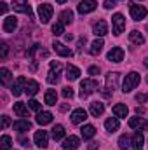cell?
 Returning a JSON list of instances; mask_svg holds the SVG:
<instances>
[{
    "instance_id": "obj_4",
    "label": "cell",
    "mask_w": 148,
    "mask_h": 150,
    "mask_svg": "<svg viewBox=\"0 0 148 150\" xmlns=\"http://www.w3.org/2000/svg\"><path fill=\"white\" fill-rule=\"evenodd\" d=\"M51 72L47 75V82L49 84H58L59 80V75H61V63L59 61H51Z\"/></svg>"
},
{
    "instance_id": "obj_40",
    "label": "cell",
    "mask_w": 148,
    "mask_h": 150,
    "mask_svg": "<svg viewBox=\"0 0 148 150\" xmlns=\"http://www.w3.org/2000/svg\"><path fill=\"white\" fill-rule=\"evenodd\" d=\"M28 107H30L32 110H35V112H40V103H38L37 100H30V101H28Z\"/></svg>"
},
{
    "instance_id": "obj_33",
    "label": "cell",
    "mask_w": 148,
    "mask_h": 150,
    "mask_svg": "<svg viewBox=\"0 0 148 150\" xmlns=\"http://www.w3.org/2000/svg\"><path fill=\"white\" fill-rule=\"evenodd\" d=\"M65 136V127L61 126V124H56L54 127H52V138L54 140H61Z\"/></svg>"
},
{
    "instance_id": "obj_49",
    "label": "cell",
    "mask_w": 148,
    "mask_h": 150,
    "mask_svg": "<svg viewBox=\"0 0 148 150\" xmlns=\"http://www.w3.org/2000/svg\"><path fill=\"white\" fill-rule=\"evenodd\" d=\"M136 113H138V115H143V113H145V108H143V107H138V108H136Z\"/></svg>"
},
{
    "instance_id": "obj_29",
    "label": "cell",
    "mask_w": 148,
    "mask_h": 150,
    "mask_svg": "<svg viewBox=\"0 0 148 150\" xmlns=\"http://www.w3.org/2000/svg\"><path fill=\"white\" fill-rule=\"evenodd\" d=\"M78 77H80V70L77 67H73V65H68L66 67V79L68 80H77Z\"/></svg>"
},
{
    "instance_id": "obj_37",
    "label": "cell",
    "mask_w": 148,
    "mask_h": 150,
    "mask_svg": "<svg viewBox=\"0 0 148 150\" xmlns=\"http://www.w3.org/2000/svg\"><path fill=\"white\" fill-rule=\"evenodd\" d=\"M63 32H65V26H63V23H61V21H58V23H54V25H52V33H54L56 37H58V35H61Z\"/></svg>"
},
{
    "instance_id": "obj_35",
    "label": "cell",
    "mask_w": 148,
    "mask_h": 150,
    "mask_svg": "<svg viewBox=\"0 0 148 150\" xmlns=\"http://www.w3.org/2000/svg\"><path fill=\"white\" fill-rule=\"evenodd\" d=\"M0 79H2V84L7 86V84L11 82V72H9L7 68H2V70H0Z\"/></svg>"
},
{
    "instance_id": "obj_1",
    "label": "cell",
    "mask_w": 148,
    "mask_h": 150,
    "mask_svg": "<svg viewBox=\"0 0 148 150\" xmlns=\"http://www.w3.org/2000/svg\"><path fill=\"white\" fill-rule=\"evenodd\" d=\"M96 89H99V86H98L96 80H92V79L82 80V82H80V98H82V100L87 98V96H89L91 93H94Z\"/></svg>"
},
{
    "instance_id": "obj_6",
    "label": "cell",
    "mask_w": 148,
    "mask_h": 150,
    "mask_svg": "<svg viewBox=\"0 0 148 150\" xmlns=\"http://www.w3.org/2000/svg\"><path fill=\"white\" fill-rule=\"evenodd\" d=\"M147 9L143 7V5H136V4H131V18L134 19V21H141V19H145L147 18Z\"/></svg>"
},
{
    "instance_id": "obj_11",
    "label": "cell",
    "mask_w": 148,
    "mask_h": 150,
    "mask_svg": "<svg viewBox=\"0 0 148 150\" xmlns=\"http://www.w3.org/2000/svg\"><path fill=\"white\" fill-rule=\"evenodd\" d=\"M92 32H94L96 37H105V35L108 33V25H106V21H105V19H98V23H94V26H92Z\"/></svg>"
},
{
    "instance_id": "obj_39",
    "label": "cell",
    "mask_w": 148,
    "mask_h": 150,
    "mask_svg": "<svg viewBox=\"0 0 148 150\" xmlns=\"http://www.w3.org/2000/svg\"><path fill=\"white\" fill-rule=\"evenodd\" d=\"M63 96H65L66 100H72V98H73V89H72V87H63Z\"/></svg>"
},
{
    "instance_id": "obj_13",
    "label": "cell",
    "mask_w": 148,
    "mask_h": 150,
    "mask_svg": "<svg viewBox=\"0 0 148 150\" xmlns=\"http://www.w3.org/2000/svg\"><path fill=\"white\" fill-rule=\"evenodd\" d=\"M80 147V138H77V136H68L65 142H63V149L65 150H77Z\"/></svg>"
},
{
    "instance_id": "obj_23",
    "label": "cell",
    "mask_w": 148,
    "mask_h": 150,
    "mask_svg": "<svg viewBox=\"0 0 148 150\" xmlns=\"http://www.w3.org/2000/svg\"><path fill=\"white\" fill-rule=\"evenodd\" d=\"M37 122L40 126H45V124L52 122V113L51 112H38L37 113Z\"/></svg>"
},
{
    "instance_id": "obj_44",
    "label": "cell",
    "mask_w": 148,
    "mask_h": 150,
    "mask_svg": "<svg viewBox=\"0 0 148 150\" xmlns=\"http://www.w3.org/2000/svg\"><path fill=\"white\" fill-rule=\"evenodd\" d=\"M77 45H78V51H82V47L85 45V37H80V38H78V44H77Z\"/></svg>"
},
{
    "instance_id": "obj_10",
    "label": "cell",
    "mask_w": 148,
    "mask_h": 150,
    "mask_svg": "<svg viewBox=\"0 0 148 150\" xmlns=\"http://www.w3.org/2000/svg\"><path fill=\"white\" fill-rule=\"evenodd\" d=\"M26 79L21 75V77H18L16 79V82L12 84V89H11V93L14 94V96H21V93H23V89H26Z\"/></svg>"
},
{
    "instance_id": "obj_36",
    "label": "cell",
    "mask_w": 148,
    "mask_h": 150,
    "mask_svg": "<svg viewBox=\"0 0 148 150\" xmlns=\"http://www.w3.org/2000/svg\"><path fill=\"white\" fill-rule=\"evenodd\" d=\"M118 147H120L122 150L129 149V136H127V134H122V136L118 138Z\"/></svg>"
},
{
    "instance_id": "obj_42",
    "label": "cell",
    "mask_w": 148,
    "mask_h": 150,
    "mask_svg": "<svg viewBox=\"0 0 148 150\" xmlns=\"http://www.w3.org/2000/svg\"><path fill=\"white\" fill-rule=\"evenodd\" d=\"M113 7H117L115 0H105V9H113Z\"/></svg>"
},
{
    "instance_id": "obj_16",
    "label": "cell",
    "mask_w": 148,
    "mask_h": 150,
    "mask_svg": "<svg viewBox=\"0 0 148 150\" xmlns=\"http://www.w3.org/2000/svg\"><path fill=\"white\" fill-rule=\"evenodd\" d=\"M70 117H72V122H73V124H82V122L87 119V112H85L84 108H77V110L72 112Z\"/></svg>"
},
{
    "instance_id": "obj_47",
    "label": "cell",
    "mask_w": 148,
    "mask_h": 150,
    "mask_svg": "<svg viewBox=\"0 0 148 150\" xmlns=\"http://www.w3.org/2000/svg\"><path fill=\"white\" fill-rule=\"evenodd\" d=\"M98 147H99V145H98L96 142H92V143H89V147H87V149H89V150H96Z\"/></svg>"
},
{
    "instance_id": "obj_53",
    "label": "cell",
    "mask_w": 148,
    "mask_h": 150,
    "mask_svg": "<svg viewBox=\"0 0 148 150\" xmlns=\"http://www.w3.org/2000/svg\"><path fill=\"white\" fill-rule=\"evenodd\" d=\"M145 67H148V58H145Z\"/></svg>"
},
{
    "instance_id": "obj_41",
    "label": "cell",
    "mask_w": 148,
    "mask_h": 150,
    "mask_svg": "<svg viewBox=\"0 0 148 150\" xmlns=\"http://www.w3.org/2000/svg\"><path fill=\"white\" fill-rule=\"evenodd\" d=\"M99 67H89V75H92V77H96V75H99Z\"/></svg>"
},
{
    "instance_id": "obj_50",
    "label": "cell",
    "mask_w": 148,
    "mask_h": 150,
    "mask_svg": "<svg viewBox=\"0 0 148 150\" xmlns=\"http://www.w3.org/2000/svg\"><path fill=\"white\" fill-rule=\"evenodd\" d=\"M65 40H66V42H70V40H73V35H72V33H66V35H65Z\"/></svg>"
},
{
    "instance_id": "obj_17",
    "label": "cell",
    "mask_w": 148,
    "mask_h": 150,
    "mask_svg": "<svg viewBox=\"0 0 148 150\" xmlns=\"http://www.w3.org/2000/svg\"><path fill=\"white\" fill-rule=\"evenodd\" d=\"M14 129H16L18 133H26V131H30V129H32V122H30V120H26V119H21V120L14 122Z\"/></svg>"
},
{
    "instance_id": "obj_54",
    "label": "cell",
    "mask_w": 148,
    "mask_h": 150,
    "mask_svg": "<svg viewBox=\"0 0 148 150\" xmlns=\"http://www.w3.org/2000/svg\"><path fill=\"white\" fill-rule=\"evenodd\" d=\"M147 82H148V75H147Z\"/></svg>"
},
{
    "instance_id": "obj_21",
    "label": "cell",
    "mask_w": 148,
    "mask_h": 150,
    "mask_svg": "<svg viewBox=\"0 0 148 150\" xmlns=\"http://www.w3.org/2000/svg\"><path fill=\"white\" fill-rule=\"evenodd\" d=\"M80 134H82V138H84V140H91V138L96 134V129H94V126L85 124V126L80 129Z\"/></svg>"
},
{
    "instance_id": "obj_15",
    "label": "cell",
    "mask_w": 148,
    "mask_h": 150,
    "mask_svg": "<svg viewBox=\"0 0 148 150\" xmlns=\"http://www.w3.org/2000/svg\"><path fill=\"white\" fill-rule=\"evenodd\" d=\"M108 59H110L111 63H120L122 59H124V51L120 49V47H113L110 52H108V56H106Z\"/></svg>"
},
{
    "instance_id": "obj_46",
    "label": "cell",
    "mask_w": 148,
    "mask_h": 150,
    "mask_svg": "<svg viewBox=\"0 0 148 150\" xmlns=\"http://www.w3.org/2000/svg\"><path fill=\"white\" fill-rule=\"evenodd\" d=\"M136 100H138V101H147L148 96H145V94H138V96H136Z\"/></svg>"
},
{
    "instance_id": "obj_22",
    "label": "cell",
    "mask_w": 148,
    "mask_h": 150,
    "mask_svg": "<svg viewBox=\"0 0 148 150\" xmlns=\"http://www.w3.org/2000/svg\"><path fill=\"white\" fill-rule=\"evenodd\" d=\"M103 45H105V42H103L101 38H96V40L91 44V49H89V52H91L92 56H96V54H99V52L103 51Z\"/></svg>"
},
{
    "instance_id": "obj_25",
    "label": "cell",
    "mask_w": 148,
    "mask_h": 150,
    "mask_svg": "<svg viewBox=\"0 0 148 150\" xmlns=\"http://www.w3.org/2000/svg\"><path fill=\"white\" fill-rule=\"evenodd\" d=\"M105 127H106V131L115 133V131L120 127V122H118V119H117V117H110V119L105 122Z\"/></svg>"
},
{
    "instance_id": "obj_52",
    "label": "cell",
    "mask_w": 148,
    "mask_h": 150,
    "mask_svg": "<svg viewBox=\"0 0 148 150\" xmlns=\"http://www.w3.org/2000/svg\"><path fill=\"white\" fill-rule=\"evenodd\" d=\"M56 2H58V4H65L66 0H56Z\"/></svg>"
},
{
    "instance_id": "obj_32",
    "label": "cell",
    "mask_w": 148,
    "mask_h": 150,
    "mask_svg": "<svg viewBox=\"0 0 148 150\" xmlns=\"http://www.w3.org/2000/svg\"><path fill=\"white\" fill-rule=\"evenodd\" d=\"M59 19H61L63 25H70L72 19H73V12H72L70 9H66V11H63V12L59 14Z\"/></svg>"
},
{
    "instance_id": "obj_26",
    "label": "cell",
    "mask_w": 148,
    "mask_h": 150,
    "mask_svg": "<svg viewBox=\"0 0 148 150\" xmlns=\"http://www.w3.org/2000/svg\"><path fill=\"white\" fill-rule=\"evenodd\" d=\"M38 89H40V86H38V82L37 80H28V84H26V94L28 96H35L38 93Z\"/></svg>"
},
{
    "instance_id": "obj_2",
    "label": "cell",
    "mask_w": 148,
    "mask_h": 150,
    "mask_svg": "<svg viewBox=\"0 0 148 150\" xmlns=\"http://www.w3.org/2000/svg\"><path fill=\"white\" fill-rule=\"evenodd\" d=\"M138 84H140V74L131 72V74L125 75V79H124V82H122V91H124V93H131Z\"/></svg>"
},
{
    "instance_id": "obj_55",
    "label": "cell",
    "mask_w": 148,
    "mask_h": 150,
    "mask_svg": "<svg viewBox=\"0 0 148 150\" xmlns=\"http://www.w3.org/2000/svg\"><path fill=\"white\" fill-rule=\"evenodd\" d=\"M147 30H148V26H147Z\"/></svg>"
},
{
    "instance_id": "obj_31",
    "label": "cell",
    "mask_w": 148,
    "mask_h": 150,
    "mask_svg": "<svg viewBox=\"0 0 148 150\" xmlns=\"http://www.w3.org/2000/svg\"><path fill=\"white\" fill-rule=\"evenodd\" d=\"M117 80H118V74H108L106 75V89L113 91L117 87Z\"/></svg>"
},
{
    "instance_id": "obj_51",
    "label": "cell",
    "mask_w": 148,
    "mask_h": 150,
    "mask_svg": "<svg viewBox=\"0 0 148 150\" xmlns=\"http://www.w3.org/2000/svg\"><path fill=\"white\" fill-rule=\"evenodd\" d=\"M59 110H61V112H66V110H68V105H61Z\"/></svg>"
},
{
    "instance_id": "obj_8",
    "label": "cell",
    "mask_w": 148,
    "mask_h": 150,
    "mask_svg": "<svg viewBox=\"0 0 148 150\" xmlns=\"http://www.w3.org/2000/svg\"><path fill=\"white\" fill-rule=\"evenodd\" d=\"M96 7H98L96 0H82V2L77 5V11H78L80 14H87V12H92Z\"/></svg>"
},
{
    "instance_id": "obj_3",
    "label": "cell",
    "mask_w": 148,
    "mask_h": 150,
    "mask_svg": "<svg viewBox=\"0 0 148 150\" xmlns=\"http://www.w3.org/2000/svg\"><path fill=\"white\" fill-rule=\"evenodd\" d=\"M52 12H54V9H52L51 4H40V5H38V18H40V21H42L44 25L51 21Z\"/></svg>"
},
{
    "instance_id": "obj_9",
    "label": "cell",
    "mask_w": 148,
    "mask_h": 150,
    "mask_svg": "<svg viewBox=\"0 0 148 150\" xmlns=\"http://www.w3.org/2000/svg\"><path fill=\"white\" fill-rule=\"evenodd\" d=\"M52 49H54L56 54H59V56H63V58H72V56H73L72 49L66 47V45L61 44V42H54V44H52Z\"/></svg>"
},
{
    "instance_id": "obj_19",
    "label": "cell",
    "mask_w": 148,
    "mask_h": 150,
    "mask_svg": "<svg viewBox=\"0 0 148 150\" xmlns=\"http://www.w3.org/2000/svg\"><path fill=\"white\" fill-rule=\"evenodd\" d=\"M103 112H105V103H101V101L91 103V115L92 117H99V115H103Z\"/></svg>"
},
{
    "instance_id": "obj_30",
    "label": "cell",
    "mask_w": 148,
    "mask_h": 150,
    "mask_svg": "<svg viewBox=\"0 0 148 150\" xmlns=\"http://www.w3.org/2000/svg\"><path fill=\"white\" fill-rule=\"evenodd\" d=\"M44 100H45V105H51V107L56 105V103H58V94H56V91H54V89H49V91L45 93V98H44Z\"/></svg>"
},
{
    "instance_id": "obj_27",
    "label": "cell",
    "mask_w": 148,
    "mask_h": 150,
    "mask_svg": "<svg viewBox=\"0 0 148 150\" xmlns=\"http://www.w3.org/2000/svg\"><path fill=\"white\" fill-rule=\"evenodd\" d=\"M14 113L19 117H28V107L25 103L18 101V103H14Z\"/></svg>"
},
{
    "instance_id": "obj_7",
    "label": "cell",
    "mask_w": 148,
    "mask_h": 150,
    "mask_svg": "<svg viewBox=\"0 0 148 150\" xmlns=\"http://www.w3.org/2000/svg\"><path fill=\"white\" fill-rule=\"evenodd\" d=\"M12 7H14V11H18V12H23V14H26V16H33V12H32V7L28 5V0H14V4H12Z\"/></svg>"
},
{
    "instance_id": "obj_45",
    "label": "cell",
    "mask_w": 148,
    "mask_h": 150,
    "mask_svg": "<svg viewBox=\"0 0 148 150\" xmlns=\"http://www.w3.org/2000/svg\"><path fill=\"white\" fill-rule=\"evenodd\" d=\"M0 5H2V7H0V11H2V14H5V12H7V9H9V5H7L5 2H2Z\"/></svg>"
},
{
    "instance_id": "obj_18",
    "label": "cell",
    "mask_w": 148,
    "mask_h": 150,
    "mask_svg": "<svg viewBox=\"0 0 148 150\" xmlns=\"http://www.w3.org/2000/svg\"><path fill=\"white\" fill-rule=\"evenodd\" d=\"M143 143H145V136L143 133H134L132 136V150H143Z\"/></svg>"
},
{
    "instance_id": "obj_24",
    "label": "cell",
    "mask_w": 148,
    "mask_h": 150,
    "mask_svg": "<svg viewBox=\"0 0 148 150\" xmlns=\"http://www.w3.org/2000/svg\"><path fill=\"white\" fill-rule=\"evenodd\" d=\"M113 113H115L118 119H125V117H127V113H129V110H127V107H125V105L117 103V105L113 107Z\"/></svg>"
},
{
    "instance_id": "obj_38",
    "label": "cell",
    "mask_w": 148,
    "mask_h": 150,
    "mask_svg": "<svg viewBox=\"0 0 148 150\" xmlns=\"http://www.w3.org/2000/svg\"><path fill=\"white\" fill-rule=\"evenodd\" d=\"M7 52H9V45H7L5 42H2V45H0V58L5 59V58H7Z\"/></svg>"
},
{
    "instance_id": "obj_20",
    "label": "cell",
    "mask_w": 148,
    "mask_h": 150,
    "mask_svg": "<svg viewBox=\"0 0 148 150\" xmlns=\"http://www.w3.org/2000/svg\"><path fill=\"white\" fill-rule=\"evenodd\" d=\"M129 127H132V129H147L148 124L143 120V117H132V119H129Z\"/></svg>"
},
{
    "instance_id": "obj_12",
    "label": "cell",
    "mask_w": 148,
    "mask_h": 150,
    "mask_svg": "<svg viewBox=\"0 0 148 150\" xmlns=\"http://www.w3.org/2000/svg\"><path fill=\"white\" fill-rule=\"evenodd\" d=\"M16 26H18V18H16V16H7V18L4 19V25H2L4 32L12 33V32L16 30Z\"/></svg>"
},
{
    "instance_id": "obj_34",
    "label": "cell",
    "mask_w": 148,
    "mask_h": 150,
    "mask_svg": "<svg viewBox=\"0 0 148 150\" xmlns=\"http://www.w3.org/2000/svg\"><path fill=\"white\" fill-rule=\"evenodd\" d=\"M11 143H12L11 136L4 134V136H2V140H0V150H9V149H11Z\"/></svg>"
},
{
    "instance_id": "obj_43",
    "label": "cell",
    "mask_w": 148,
    "mask_h": 150,
    "mask_svg": "<svg viewBox=\"0 0 148 150\" xmlns=\"http://www.w3.org/2000/svg\"><path fill=\"white\" fill-rule=\"evenodd\" d=\"M9 124H11V120H9V117H7V115H4V117H2V127L5 129V127H9Z\"/></svg>"
},
{
    "instance_id": "obj_28",
    "label": "cell",
    "mask_w": 148,
    "mask_h": 150,
    "mask_svg": "<svg viewBox=\"0 0 148 150\" xmlns=\"http://www.w3.org/2000/svg\"><path fill=\"white\" fill-rule=\"evenodd\" d=\"M129 40L132 42V44H136V45H141V44H145V37L138 32V30H132L131 33H129Z\"/></svg>"
},
{
    "instance_id": "obj_48",
    "label": "cell",
    "mask_w": 148,
    "mask_h": 150,
    "mask_svg": "<svg viewBox=\"0 0 148 150\" xmlns=\"http://www.w3.org/2000/svg\"><path fill=\"white\" fill-rule=\"evenodd\" d=\"M19 142H21V145H23V147H30V142H28L26 138H21Z\"/></svg>"
},
{
    "instance_id": "obj_5",
    "label": "cell",
    "mask_w": 148,
    "mask_h": 150,
    "mask_svg": "<svg viewBox=\"0 0 148 150\" xmlns=\"http://www.w3.org/2000/svg\"><path fill=\"white\" fill-rule=\"evenodd\" d=\"M111 23H113V33L115 35H120L125 30V19H124L122 14H115L111 18Z\"/></svg>"
},
{
    "instance_id": "obj_14",
    "label": "cell",
    "mask_w": 148,
    "mask_h": 150,
    "mask_svg": "<svg viewBox=\"0 0 148 150\" xmlns=\"http://www.w3.org/2000/svg\"><path fill=\"white\" fill-rule=\"evenodd\" d=\"M47 142H49V136H47V131H37L35 133V145L40 149H45L47 147Z\"/></svg>"
}]
</instances>
